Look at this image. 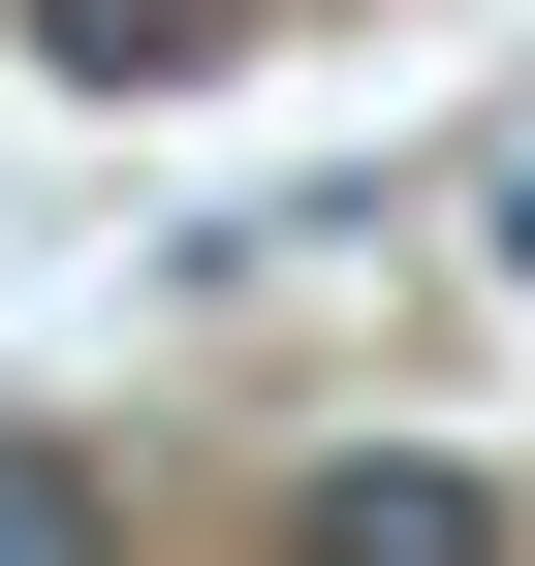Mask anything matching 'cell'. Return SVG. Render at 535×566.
<instances>
[{"instance_id":"cell-2","label":"cell","mask_w":535,"mask_h":566,"mask_svg":"<svg viewBox=\"0 0 535 566\" xmlns=\"http://www.w3.org/2000/svg\"><path fill=\"white\" fill-rule=\"evenodd\" d=\"M221 32H252V0H32V63H63V95H189Z\"/></svg>"},{"instance_id":"cell-4","label":"cell","mask_w":535,"mask_h":566,"mask_svg":"<svg viewBox=\"0 0 535 566\" xmlns=\"http://www.w3.org/2000/svg\"><path fill=\"white\" fill-rule=\"evenodd\" d=\"M504 283H535V189H504Z\"/></svg>"},{"instance_id":"cell-1","label":"cell","mask_w":535,"mask_h":566,"mask_svg":"<svg viewBox=\"0 0 535 566\" xmlns=\"http://www.w3.org/2000/svg\"><path fill=\"white\" fill-rule=\"evenodd\" d=\"M284 566H535V504L473 441H347V472H284Z\"/></svg>"},{"instance_id":"cell-3","label":"cell","mask_w":535,"mask_h":566,"mask_svg":"<svg viewBox=\"0 0 535 566\" xmlns=\"http://www.w3.org/2000/svg\"><path fill=\"white\" fill-rule=\"evenodd\" d=\"M0 566H126V504H95L63 441H0Z\"/></svg>"}]
</instances>
